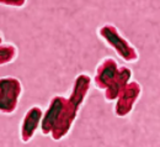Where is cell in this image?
Returning <instances> with one entry per match:
<instances>
[{
	"mask_svg": "<svg viewBox=\"0 0 160 147\" xmlns=\"http://www.w3.org/2000/svg\"><path fill=\"white\" fill-rule=\"evenodd\" d=\"M42 118H43V111L37 105L30 108L26 111L20 126V137L23 144H27L33 139L37 129L41 125Z\"/></svg>",
	"mask_w": 160,
	"mask_h": 147,
	"instance_id": "5b68a950",
	"label": "cell"
},
{
	"mask_svg": "<svg viewBox=\"0 0 160 147\" xmlns=\"http://www.w3.org/2000/svg\"><path fill=\"white\" fill-rule=\"evenodd\" d=\"M0 45H2V36L0 35Z\"/></svg>",
	"mask_w": 160,
	"mask_h": 147,
	"instance_id": "7c38bea8",
	"label": "cell"
},
{
	"mask_svg": "<svg viewBox=\"0 0 160 147\" xmlns=\"http://www.w3.org/2000/svg\"><path fill=\"white\" fill-rule=\"evenodd\" d=\"M27 0H0V5L10 6V8H22Z\"/></svg>",
	"mask_w": 160,
	"mask_h": 147,
	"instance_id": "8fae6325",
	"label": "cell"
},
{
	"mask_svg": "<svg viewBox=\"0 0 160 147\" xmlns=\"http://www.w3.org/2000/svg\"><path fill=\"white\" fill-rule=\"evenodd\" d=\"M22 93V84L15 77L0 78V113L12 114L19 105Z\"/></svg>",
	"mask_w": 160,
	"mask_h": 147,
	"instance_id": "7a4b0ae2",
	"label": "cell"
},
{
	"mask_svg": "<svg viewBox=\"0 0 160 147\" xmlns=\"http://www.w3.org/2000/svg\"><path fill=\"white\" fill-rule=\"evenodd\" d=\"M142 94V85L138 82H129L122 90L115 106V114L118 118H126L133 110V106L137 103Z\"/></svg>",
	"mask_w": 160,
	"mask_h": 147,
	"instance_id": "277c9868",
	"label": "cell"
},
{
	"mask_svg": "<svg viewBox=\"0 0 160 147\" xmlns=\"http://www.w3.org/2000/svg\"><path fill=\"white\" fill-rule=\"evenodd\" d=\"M79 110L80 108L78 105H75L73 102L67 99V103L64 105V109L60 114L59 119L57 120L56 125L51 132V136L54 141H60L69 134V131L72 130L73 124L78 116Z\"/></svg>",
	"mask_w": 160,
	"mask_h": 147,
	"instance_id": "3957f363",
	"label": "cell"
},
{
	"mask_svg": "<svg viewBox=\"0 0 160 147\" xmlns=\"http://www.w3.org/2000/svg\"><path fill=\"white\" fill-rule=\"evenodd\" d=\"M18 56V48L12 43L0 45V66H5L14 62Z\"/></svg>",
	"mask_w": 160,
	"mask_h": 147,
	"instance_id": "30bf717a",
	"label": "cell"
},
{
	"mask_svg": "<svg viewBox=\"0 0 160 147\" xmlns=\"http://www.w3.org/2000/svg\"><path fill=\"white\" fill-rule=\"evenodd\" d=\"M65 103H67V98H64L62 95H56L52 98L49 106L46 110V113L42 118V121H41V132L43 135H51L53 127L64 109Z\"/></svg>",
	"mask_w": 160,
	"mask_h": 147,
	"instance_id": "8992f818",
	"label": "cell"
},
{
	"mask_svg": "<svg viewBox=\"0 0 160 147\" xmlns=\"http://www.w3.org/2000/svg\"><path fill=\"white\" fill-rule=\"evenodd\" d=\"M99 36L106 42L121 58L126 62L133 63L138 61V52L137 50L127 41L117 27L111 24H105L99 29Z\"/></svg>",
	"mask_w": 160,
	"mask_h": 147,
	"instance_id": "6da1fadb",
	"label": "cell"
},
{
	"mask_svg": "<svg viewBox=\"0 0 160 147\" xmlns=\"http://www.w3.org/2000/svg\"><path fill=\"white\" fill-rule=\"evenodd\" d=\"M118 64L113 58H105L102 62L98 66L95 77H94V83L98 89L100 90H106L107 87L112 83L115 79L117 72H118Z\"/></svg>",
	"mask_w": 160,
	"mask_h": 147,
	"instance_id": "52a82bcc",
	"label": "cell"
},
{
	"mask_svg": "<svg viewBox=\"0 0 160 147\" xmlns=\"http://www.w3.org/2000/svg\"><path fill=\"white\" fill-rule=\"evenodd\" d=\"M90 85H91V77L86 73H80L74 81L72 93L69 95V100L81 108V105L84 104V100L90 90Z\"/></svg>",
	"mask_w": 160,
	"mask_h": 147,
	"instance_id": "9c48e42d",
	"label": "cell"
},
{
	"mask_svg": "<svg viewBox=\"0 0 160 147\" xmlns=\"http://www.w3.org/2000/svg\"><path fill=\"white\" fill-rule=\"evenodd\" d=\"M132 78V71L127 67H120L118 72L112 81V83L107 87L105 90V99L106 102H113L117 100L118 95L122 93V90L126 88V85L129 83Z\"/></svg>",
	"mask_w": 160,
	"mask_h": 147,
	"instance_id": "ba28073f",
	"label": "cell"
}]
</instances>
